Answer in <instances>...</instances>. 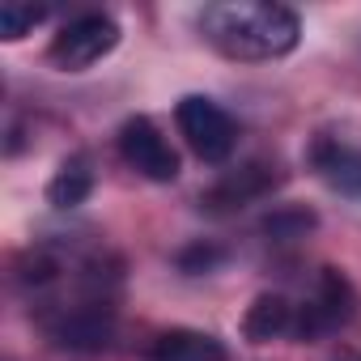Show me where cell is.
Segmentation results:
<instances>
[{"label":"cell","instance_id":"3957f363","mask_svg":"<svg viewBox=\"0 0 361 361\" xmlns=\"http://www.w3.org/2000/svg\"><path fill=\"white\" fill-rule=\"evenodd\" d=\"M353 314H357L353 281H348L340 268H319L314 293H310L302 306H293V336H298V340L331 336V331H340Z\"/></svg>","mask_w":361,"mask_h":361},{"label":"cell","instance_id":"6da1fadb","mask_svg":"<svg viewBox=\"0 0 361 361\" xmlns=\"http://www.w3.org/2000/svg\"><path fill=\"white\" fill-rule=\"evenodd\" d=\"M209 47H217L226 60H281L298 47L302 22L285 5H255V0H226V5H204L196 18Z\"/></svg>","mask_w":361,"mask_h":361},{"label":"cell","instance_id":"52a82bcc","mask_svg":"<svg viewBox=\"0 0 361 361\" xmlns=\"http://www.w3.org/2000/svg\"><path fill=\"white\" fill-rule=\"evenodd\" d=\"M306 161H310V170L323 178L336 196L361 204V145H348V140L323 132V136L310 140Z\"/></svg>","mask_w":361,"mask_h":361},{"label":"cell","instance_id":"ba28073f","mask_svg":"<svg viewBox=\"0 0 361 361\" xmlns=\"http://www.w3.org/2000/svg\"><path fill=\"white\" fill-rule=\"evenodd\" d=\"M153 361H226V344L209 331H192V327H174L166 336L153 340Z\"/></svg>","mask_w":361,"mask_h":361},{"label":"cell","instance_id":"7c38bea8","mask_svg":"<svg viewBox=\"0 0 361 361\" xmlns=\"http://www.w3.org/2000/svg\"><path fill=\"white\" fill-rule=\"evenodd\" d=\"M310 226H314V213H306V209H276V213L264 221V234H272L276 243H293V238H302Z\"/></svg>","mask_w":361,"mask_h":361},{"label":"cell","instance_id":"30bf717a","mask_svg":"<svg viewBox=\"0 0 361 361\" xmlns=\"http://www.w3.org/2000/svg\"><path fill=\"white\" fill-rule=\"evenodd\" d=\"M94 192V170H90V157L85 153H73L56 174H51V183H47V204L56 209H77L85 204Z\"/></svg>","mask_w":361,"mask_h":361},{"label":"cell","instance_id":"9c48e42d","mask_svg":"<svg viewBox=\"0 0 361 361\" xmlns=\"http://www.w3.org/2000/svg\"><path fill=\"white\" fill-rule=\"evenodd\" d=\"M243 331H247V340H255V344L281 340V336L293 331V306H289L281 293H259V298L247 306Z\"/></svg>","mask_w":361,"mask_h":361},{"label":"cell","instance_id":"5b68a950","mask_svg":"<svg viewBox=\"0 0 361 361\" xmlns=\"http://www.w3.org/2000/svg\"><path fill=\"white\" fill-rule=\"evenodd\" d=\"M276 183H281V166H276V161L255 157V161H243V166L226 170L217 183L200 196V209H204V213H213V217H226V213H238V209H247V204L264 200Z\"/></svg>","mask_w":361,"mask_h":361},{"label":"cell","instance_id":"7a4b0ae2","mask_svg":"<svg viewBox=\"0 0 361 361\" xmlns=\"http://www.w3.org/2000/svg\"><path fill=\"white\" fill-rule=\"evenodd\" d=\"M115 47H119V22L111 13L90 9V13H77L60 26V35L47 47V60L64 73H85L98 60H106Z\"/></svg>","mask_w":361,"mask_h":361},{"label":"cell","instance_id":"8992f818","mask_svg":"<svg viewBox=\"0 0 361 361\" xmlns=\"http://www.w3.org/2000/svg\"><path fill=\"white\" fill-rule=\"evenodd\" d=\"M119 153L136 174L153 178V183H174L178 178V153L170 149L161 128L153 119H145V115H132L119 128Z\"/></svg>","mask_w":361,"mask_h":361},{"label":"cell","instance_id":"277c9868","mask_svg":"<svg viewBox=\"0 0 361 361\" xmlns=\"http://www.w3.org/2000/svg\"><path fill=\"white\" fill-rule=\"evenodd\" d=\"M174 123H178V132H183V140L192 145V153L200 161H209V166H221L234 153V145H238L234 119L213 98H200V94H188L174 106Z\"/></svg>","mask_w":361,"mask_h":361},{"label":"cell","instance_id":"8fae6325","mask_svg":"<svg viewBox=\"0 0 361 361\" xmlns=\"http://www.w3.org/2000/svg\"><path fill=\"white\" fill-rule=\"evenodd\" d=\"M43 18H47V9H43V5H22V0H5V5H0V39L18 43V39H26Z\"/></svg>","mask_w":361,"mask_h":361},{"label":"cell","instance_id":"4fadbf2b","mask_svg":"<svg viewBox=\"0 0 361 361\" xmlns=\"http://www.w3.org/2000/svg\"><path fill=\"white\" fill-rule=\"evenodd\" d=\"M221 259H226V251H221V247H213V243H196V247H188L183 255H178V268L196 276V272H213Z\"/></svg>","mask_w":361,"mask_h":361}]
</instances>
